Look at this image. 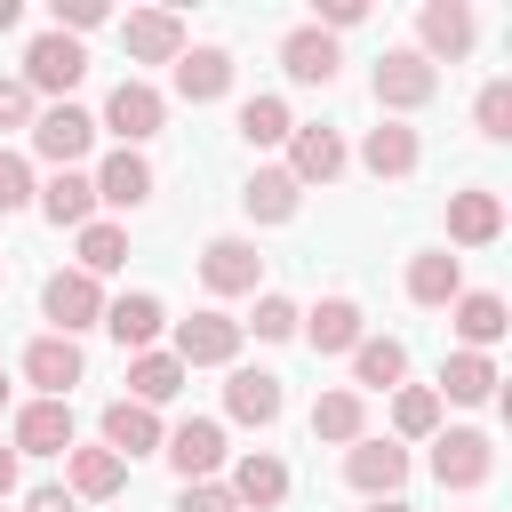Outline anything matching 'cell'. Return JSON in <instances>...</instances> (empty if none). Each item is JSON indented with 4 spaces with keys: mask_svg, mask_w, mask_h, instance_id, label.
Segmentation results:
<instances>
[{
    "mask_svg": "<svg viewBox=\"0 0 512 512\" xmlns=\"http://www.w3.org/2000/svg\"><path fill=\"white\" fill-rule=\"evenodd\" d=\"M240 328H256L264 344H280V336H296V304L288 296H256V320H240Z\"/></svg>",
    "mask_w": 512,
    "mask_h": 512,
    "instance_id": "cell-40",
    "label": "cell"
},
{
    "mask_svg": "<svg viewBox=\"0 0 512 512\" xmlns=\"http://www.w3.org/2000/svg\"><path fill=\"white\" fill-rule=\"evenodd\" d=\"M296 328H304V344H312V352H352V344L368 336L352 296H320L312 312H296Z\"/></svg>",
    "mask_w": 512,
    "mask_h": 512,
    "instance_id": "cell-20",
    "label": "cell"
},
{
    "mask_svg": "<svg viewBox=\"0 0 512 512\" xmlns=\"http://www.w3.org/2000/svg\"><path fill=\"white\" fill-rule=\"evenodd\" d=\"M16 496V448H0V504Z\"/></svg>",
    "mask_w": 512,
    "mask_h": 512,
    "instance_id": "cell-46",
    "label": "cell"
},
{
    "mask_svg": "<svg viewBox=\"0 0 512 512\" xmlns=\"http://www.w3.org/2000/svg\"><path fill=\"white\" fill-rule=\"evenodd\" d=\"M160 456H168L184 480H216V472H224V424H216V416H184V424L160 440Z\"/></svg>",
    "mask_w": 512,
    "mask_h": 512,
    "instance_id": "cell-10",
    "label": "cell"
},
{
    "mask_svg": "<svg viewBox=\"0 0 512 512\" xmlns=\"http://www.w3.org/2000/svg\"><path fill=\"white\" fill-rule=\"evenodd\" d=\"M160 120H168V96H160L152 80H120V88L104 96V128H112L128 152H136L144 136H160Z\"/></svg>",
    "mask_w": 512,
    "mask_h": 512,
    "instance_id": "cell-8",
    "label": "cell"
},
{
    "mask_svg": "<svg viewBox=\"0 0 512 512\" xmlns=\"http://www.w3.org/2000/svg\"><path fill=\"white\" fill-rule=\"evenodd\" d=\"M240 336H248V328H240L232 312H216V304L192 312V320H176V360H184V376H192V368H232V360H240Z\"/></svg>",
    "mask_w": 512,
    "mask_h": 512,
    "instance_id": "cell-3",
    "label": "cell"
},
{
    "mask_svg": "<svg viewBox=\"0 0 512 512\" xmlns=\"http://www.w3.org/2000/svg\"><path fill=\"white\" fill-rule=\"evenodd\" d=\"M368 88H376V104H384V112H424V104L440 96V64H424L416 48H384Z\"/></svg>",
    "mask_w": 512,
    "mask_h": 512,
    "instance_id": "cell-1",
    "label": "cell"
},
{
    "mask_svg": "<svg viewBox=\"0 0 512 512\" xmlns=\"http://www.w3.org/2000/svg\"><path fill=\"white\" fill-rule=\"evenodd\" d=\"M368 8L360 0H320V32H344V24H360Z\"/></svg>",
    "mask_w": 512,
    "mask_h": 512,
    "instance_id": "cell-44",
    "label": "cell"
},
{
    "mask_svg": "<svg viewBox=\"0 0 512 512\" xmlns=\"http://www.w3.org/2000/svg\"><path fill=\"white\" fill-rule=\"evenodd\" d=\"M40 312L56 320L48 336H80V328H104V288L72 264V272H48V288H40Z\"/></svg>",
    "mask_w": 512,
    "mask_h": 512,
    "instance_id": "cell-4",
    "label": "cell"
},
{
    "mask_svg": "<svg viewBox=\"0 0 512 512\" xmlns=\"http://www.w3.org/2000/svg\"><path fill=\"white\" fill-rule=\"evenodd\" d=\"M472 40H480V24H472V8L464 0H424V16H416V56L424 64H456V56H472Z\"/></svg>",
    "mask_w": 512,
    "mask_h": 512,
    "instance_id": "cell-7",
    "label": "cell"
},
{
    "mask_svg": "<svg viewBox=\"0 0 512 512\" xmlns=\"http://www.w3.org/2000/svg\"><path fill=\"white\" fill-rule=\"evenodd\" d=\"M224 408H232L240 424H256V432H264V424H280L288 392H280V376H272V368H232V376H224Z\"/></svg>",
    "mask_w": 512,
    "mask_h": 512,
    "instance_id": "cell-16",
    "label": "cell"
},
{
    "mask_svg": "<svg viewBox=\"0 0 512 512\" xmlns=\"http://www.w3.org/2000/svg\"><path fill=\"white\" fill-rule=\"evenodd\" d=\"M440 400H464V408H480V400H496V360L488 352H448V368H440V384H432Z\"/></svg>",
    "mask_w": 512,
    "mask_h": 512,
    "instance_id": "cell-32",
    "label": "cell"
},
{
    "mask_svg": "<svg viewBox=\"0 0 512 512\" xmlns=\"http://www.w3.org/2000/svg\"><path fill=\"white\" fill-rule=\"evenodd\" d=\"M0 400H8V376H0Z\"/></svg>",
    "mask_w": 512,
    "mask_h": 512,
    "instance_id": "cell-49",
    "label": "cell"
},
{
    "mask_svg": "<svg viewBox=\"0 0 512 512\" xmlns=\"http://www.w3.org/2000/svg\"><path fill=\"white\" fill-rule=\"evenodd\" d=\"M496 232H504V200H496L488 184L448 192V240H456V248H488Z\"/></svg>",
    "mask_w": 512,
    "mask_h": 512,
    "instance_id": "cell-19",
    "label": "cell"
},
{
    "mask_svg": "<svg viewBox=\"0 0 512 512\" xmlns=\"http://www.w3.org/2000/svg\"><path fill=\"white\" fill-rule=\"evenodd\" d=\"M200 280H208V296H256V280H264L256 240H240V232L208 240V248H200Z\"/></svg>",
    "mask_w": 512,
    "mask_h": 512,
    "instance_id": "cell-9",
    "label": "cell"
},
{
    "mask_svg": "<svg viewBox=\"0 0 512 512\" xmlns=\"http://www.w3.org/2000/svg\"><path fill=\"white\" fill-rule=\"evenodd\" d=\"M312 440H336V448H352V440H368V400L344 384V392H320L312 400Z\"/></svg>",
    "mask_w": 512,
    "mask_h": 512,
    "instance_id": "cell-30",
    "label": "cell"
},
{
    "mask_svg": "<svg viewBox=\"0 0 512 512\" xmlns=\"http://www.w3.org/2000/svg\"><path fill=\"white\" fill-rule=\"evenodd\" d=\"M24 512H80V504H72V488H32Z\"/></svg>",
    "mask_w": 512,
    "mask_h": 512,
    "instance_id": "cell-45",
    "label": "cell"
},
{
    "mask_svg": "<svg viewBox=\"0 0 512 512\" xmlns=\"http://www.w3.org/2000/svg\"><path fill=\"white\" fill-rule=\"evenodd\" d=\"M472 120H480V136H496V144H504V136H512V80H488V88H480V104H472Z\"/></svg>",
    "mask_w": 512,
    "mask_h": 512,
    "instance_id": "cell-38",
    "label": "cell"
},
{
    "mask_svg": "<svg viewBox=\"0 0 512 512\" xmlns=\"http://www.w3.org/2000/svg\"><path fill=\"white\" fill-rule=\"evenodd\" d=\"M368 512H416V504H400V496H376V504H368Z\"/></svg>",
    "mask_w": 512,
    "mask_h": 512,
    "instance_id": "cell-48",
    "label": "cell"
},
{
    "mask_svg": "<svg viewBox=\"0 0 512 512\" xmlns=\"http://www.w3.org/2000/svg\"><path fill=\"white\" fill-rule=\"evenodd\" d=\"M120 264H128V232L104 224V216H88V224H80V272L104 280V272H120Z\"/></svg>",
    "mask_w": 512,
    "mask_h": 512,
    "instance_id": "cell-35",
    "label": "cell"
},
{
    "mask_svg": "<svg viewBox=\"0 0 512 512\" xmlns=\"http://www.w3.org/2000/svg\"><path fill=\"white\" fill-rule=\"evenodd\" d=\"M40 216H48V224H72V232H80V224L96 216V184H88L80 168H56V176L40 184Z\"/></svg>",
    "mask_w": 512,
    "mask_h": 512,
    "instance_id": "cell-31",
    "label": "cell"
},
{
    "mask_svg": "<svg viewBox=\"0 0 512 512\" xmlns=\"http://www.w3.org/2000/svg\"><path fill=\"white\" fill-rule=\"evenodd\" d=\"M32 192H40V184H32V160H24V152H0V216H16Z\"/></svg>",
    "mask_w": 512,
    "mask_h": 512,
    "instance_id": "cell-39",
    "label": "cell"
},
{
    "mask_svg": "<svg viewBox=\"0 0 512 512\" xmlns=\"http://www.w3.org/2000/svg\"><path fill=\"white\" fill-rule=\"evenodd\" d=\"M120 48H128L136 64H176V56H184L176 8H136V16H120Z\"/></svg>",
    "mask_w": 512,
    "mask_h": 512,
    "instance_id": "cell-12",
    "label": "cell"
},
{
    "mask_svg": "<svg viewBox=\"0 0 512 512\" xmlns=\"http://www.w3.org/2000/svg\"><path fill=\"white\" fill-rule=\"evenodd\" d=\"M240 136H248L256 152H272V144H288V136H296V120H288V104H280V96H248V104H240Z\"/></svg>",
    "mask_w": 512,
    "mask_h": 512,
    "instance_id": "cell-37",
    "label": "cell"
},
{
    "mask_svg": "<svg viewBox=\"0 0 512 512\" xmlns=\"http://www.w3.org/2000/svg\"><path fill=\"white\" fill-rule=\"evenodd\" d=\"M280 64H288V80H304V88H328V80H336V32H320V24L288 32V40H280Z\"/></svg>",
    "mask_w": 512,
    "mask_h": 512,
    "instance_id": "cell-25",
    "label": "cell"
},
{
    "mask_svg": "<svg viewBox=\"0 0 512 512\" xmlns=\"http://www.w3.org/2000/svg\"><path fill=\"white\" fill-rule=\"evenodd\" d=\"M160 440H168V432H160V416H152L144 400H112V408H104V448H112L120 464H128V456H160Z\"/></svg>",
    "mask_w": 512,
    "mask_h": 512,
    "instance_id": "cell-21",
    "label": "cell"
},
{
    "mask_svg": "<svg viewBox=\"0 0 512 512\" xmlns=\"http://www.w3.org/2000/svg\"><path fill=\"white\" fill-rule=\"evenodd\" d=\"M24 384H40V400H72V384H80V344H72V336H32V344H24Z\"/></svg>",
    "mask_w": 512,
    "mask_h": 512,
    "instance_id": "cell-13",
    "label": "cell"
},
{
    "mask_svg": "<svg viewBox=\"0 0 512 512\" xmlns=\"http://www.w3.org/2000/svg\"><path fill=\"white\" fill-rule=\"evenodd\" d=\"M408 296H416V304H432V312H440V304H456V296H464V264H456L448 248L408 256Z\"/></svg>",
    "mask_w": 512,
    "mask_h": 512,
    "instance_id": "cell-29",
    "label": "cell"
},
{
    "mask_svg": "<svg viewBox=\"0 0 512 512\" xmlns=\"http://www.w3.org/2000/svg\"><path fill=\"white\" fill-rule=\"evenodd\" d=\"M8 448H16V456H64V448H72V400H24Z\"/></svg>",
    "mask_w": 512,
    "mask_h": 512,
    "instance_id": "cell-14",
    "label": "cell"
},
{
    "mask_svg": "<svg viewBox=\"0 0 512 512\" xmlns=\"http://www.w3.org/2000/svg\"><path fill=\"white\" fill-rule=\"evenodd\" d=\"M224 88H232V56L224 48H184L176 56V96L184 104H216Z\"/></svg>",
    "mask_w": 512,
    "mask_h": 512,
    "instance_id": "cell-28",
    "label": "cell"
},
{
    "mask_svg": "<svg viewBox=\"0 0 512 512\" xmlns=\"http://www.w3.org/2000/svg\"><path fill=\"white\" fill-rule=\"evenodd\" d=\"M392 432L400 440H432L440 432V392L432 384H400L392 392Z\"/></svg>",
    "mask_w": 512,
    "mask_h": 512,
    "instance_id": "cell-36",
    "label": "cell"
},
{
    "mask_svg": "<svg viewBox=\"0 0 512 512\" xmlns=\"http://www.w3.org/2000/svg\"><path fill=\"white\" fill-rule=\"evenodd\" d=\"M408 376V344L400 336H360L352 344V392H392Z\"/></svg>",
    "mask_w": 512,
    "mask_h": 512,
    "instance_id": "cell-27",
    "label": "cell"
},
{
    "mask_svg": "<svg viewBox=\"0 0 512 512\" xmlns=\"http://www.w3.org/2000/svg\"><path fill=\"white\" fill-rule=\"evenodd\" d=\"M104 24V0H56V32L72 40V32H96Z\"/></svg>",
    "mask_w": 512,
    "mask_h": 512,
    "instance_id": "cell-42",
    "label": "cell"
},
{
    "mask_svg": "<svg viewBox=\"0 0 512 512\" xmlns=\"http://www.w3.org/2000/svg\"><path fill=\"white\" fill-rule=\"evenodd\" d=\"M344 480L376 504V496H400V480H408V448L400 440H352L344 448Z\"/></svg>",
    "mask_w": 512,
    "mask_h": 512,
    "instance_id": "cell-11",
    "label": "cell"
},
{
    "mask_svg": "<svg viewBox=\"0 0 512 512\" xmlns=\"http://www.w3.org/2000/svg\"><path fill=\"white\" fill-rule=\"evenodd\" d=\"M0 128H32V88L24 80H0Z\"/></svg>",
    "mask_w": 512,
    "mask_h": 512,
    "instance_id": "cell-43",
    "label": "cell"
},
{
    "mask_svg": "<svg viewBox=\"0 0 512 512\" xmlns=\"http://www.w3.org/2000/svg\"><path fill=\"white\" fill-rule=\"evenodd\" d=\"M360 160H368V176H416L424 144H416V128H408V120H376V128H368V144H360Z\"/></svg>",
    "mask_w": 512,
    "mask_h": 512,
    "instance_id": "cell-26",
    "label": "cell"
},
{
    "mask_svg": "<svg viewBox=\"0 0 512 512\" xmlns=\"http://www.w3.org/2000/svg\"><path fill=\"white\" fill-rule=\"evenodd\" d=\"M88 184H96L104 208H144V200H152V160L120 144V152H104V168H96Z\"/></svg>",
    "mask_w": 512,
    "mask_h": 512,
    "instance_id": "cell-18",
    "label": "cell"
},
{
    "mask_svg": "<svg viewBox=\"0 0 512 512\" xmlns=\"http://www.w3.org/2000/svg\"><path fill=\"white\" fill-rule=\"evenodd\" d=\"M104 328H112L120 352H152V336L168 328V312H160V296L136 288V296H112V304H104Z\"/></svg>",
    "mask_w": 512,
    "mask_h": 512,
    "instance_id": "cell-22",
    "label": "cell"
},
{
    "mask_svg": "<svg viewBox=\"0 0 512 512\" xmlns=\"http://www.w3.org/2000/svg\"><path fill=\"white\" fill-rule=\"evenodd\" d=\"M176 392H184V360H176V352H136V360H128V400L160 408V400H176Z\"/></svg>",
    "mask_w": 512,
    "mask_h": 512,
    "instance_id": "cell-34",
    "label": "cell"
},
{
    "mask_svg": "<svg viewBox=\"0 0 512 512\" xmlns=\"http://www.w3.org/2000/svg\"><path fill=\"white\" fill-rule=\"evenodd\" d=\"M488 472H496V440H488V432H472V424L432 432V480H440V488H480Z\"/></svg>",
    "mask_w": 512,
    "mask_h": 512,
    "instance_id": "cell-5",
    "label": "cell"
},
{
    "mask_svg": "<svg viewBox=\"0 0 512 512\" xmlns=\"http://www.w3.org/2000/svg\"><path fill=\"white\" fill-rule=\"evenodd\" d=\"M344 160H352V152H344L336 128H296V136H288V176H296V184H336Z\"/></svg>",
    "mask_w": 512,
    "mask_h": 512,
    "instance_id": "cell-17",
    "label": "cell"
},
{
    "mask_svg": "<svg viewBox=\"0 0 512 512\" xmlns=\"http://www.w3.org/2000/svg\"><path fill=\"white\" fill-rule=\"evenodd\" d=\"M64 488H72V504H80V496H88V504H104V496H120V488H128V464H120L104 440H96V448H80V440H72V448H64Z\"/></svg>",
    "mask_w": 512,
    "mask_h": 512,
    "instance_id": "cell-15",
    "label": "cell"
},
{
    "mask_svg": "<svg viewBox=\"0 0 512 512\" xmlns=\"http://www.w3.org/2000/svg\"><path fill=\"white\" fill-rule=\"evenodd\" d=\"M240 200H248V216H256V224H288V216H296V200H304V184H296L288 168H256Z\"/></svg>",
    "mask_w": 512,
    "mask_h": 512,
    "instance_id": "cell-33",
    "label": "cell"
},
{
    "mask_svg": "<svg viewBox=\"0 0 512 512\" xmlns=\"http://www.w3.org/2000/svg\"><path fill=\"white\" fill-rule=\"evenodd\" d=\"M80 80H88V48H80V40L40 32V40L24 48V88H32V96H64V104H72Z\"/></svg>",
    "mask_w": 512,
    "mask_h": 512,
    "instance_id": "cell-2",
    "label": "cell"
},
{
    "mask_svg": "<svg viewBox=\"0 0 512 512\" xmlns=\"http://www.w3.org/2000/svg\"><path fill=\"white\" fill-rule=\"evenodd\" d=\"M176 512H240V504H232V488H224V480H184Z\"/></svg>",
    "mask_w": 512,
    "mask_h": 512,
    "instance_id": "cell-41",
    "label": "cell"
},
{
    "mask_svg": "<svg viewBox=\"0 0 512 512\" xmlns=\"http://www.w3.org/2000/svg\"><path fill=\"white\" fill-rule=\"evenodd\" d=\"M88 144H96V120H88L80 104H48V112H32V152H40L48 168H80Z\"/></svg>",
    "mask_w": 512,
    "mask_h": 512,
    "instance_id": "cell-6",
    "label": "cell"
},
{
    "mask_svg": "<svg viewBox=\"0 0 512 512\" xmlns=\"http://www.w3.org/2000/svg\"><path fill=\"white\" fill-rule=\"evenodd\" d=\"M224 488H232V504H240V512H272V504L288 496V464L256 448V456H240V464H232V480H224Z\"/></svg>",
    "mask_w": 512,
    "mask_h": 512,
    "instance_id": "cell-24",
    "label": "cell"
},
{
    "mask_svg": "<svg viewBox=\"0 0 512 512\" xmlns=\"http://www.w3.org/2000/svg\"><path fill=\"white\" fill-rule=\"evenodd\" d=\"M16 24H24V8H16V0H0V32H16Z\"/></svg>",
    "mask_w": 512,
    "mask_h": 512,
    "instance_id": "cell-47",
    "label": "cell"
},
{
    "mask_svg": "<svg viewBox=\"0 0 512 512\" xmlns=\"http://www.w3.org/2000/svg\"><path fill=\"white\" fill-rule=\"evenodd\" d=\"M448 320H456V336H464V352H488V344H504V296L496 288H464L456 304H448Z\"/></svg>",
    "mask_w": 512,
    "mask_h": 512,
    "instance_id": "cell-23",
    "label": "cell"
}]
</instances>
